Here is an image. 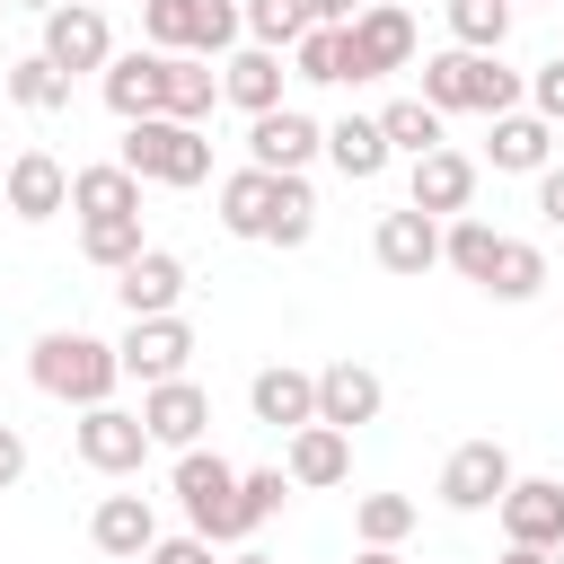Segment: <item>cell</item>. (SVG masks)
<instances>
[{
    "label": "cell",
    "instance_id": "f35d334b",
    "mask_svg": "<svg viewBox=\"0 0 564 564\" xmlns=\"http://www.w3.org/2000/svg\"><path fill=\"white\" fill-rule=\"evenodd\" d=\"M529 106H538V123H564V53L529 70Z\"/></svg>",
    "mask_w": 564,
    "mask_h": 564
},
{
    "label": "cell",
    "instance_id": "e575fe53",
    "mask_svg": "<svg viewBox=\"0 0 564 564\" xmlns=\"http://www.w3.org/2000/svg\"><path fill=\"white\" fill-rule=\"evenodd\" d=\"M414 520H423V511H414V494H361V502H352V529H361V546H397Z\"/></svg>",
    "mask_w": 564,
    "mask_h": 564
},
{
    "label": "cell",
    "instance_id": "b9f144b4",
    "mask_svg": "<svg viewBox=\"0 0 564 564\" xmlns=\"http://www.w3.org/2000/svg\"><path fill=\"white\" fill-rule=\"evenodd\" d=\"M538 220H546V229H564V167H546V176H538Z\"/></svg>",
    "mask_w": 564,
    "mask_h": 564
},
{
    "label": "cell",
    "instance_id": "f546056e",
    "mask_svg": "<svg viewBox=\"0 0 564 564\" xmlns=\"http://www.w3.org/2000/svg\"><path fill=\"white\" fill-rule=\"evenodd\" d=\"M441 123H449V115H441V106H423V97H388V106H379V132H388V150H397V159H432V150H449V141H441Z\"/></svg>",
    "mask_w": 564,
    "mask_h": 564
},
{
    "label": "cell",
    "instance_id": "f907efd6",
    "mask_svg": "<svg viewBox=\"0 0 564 564\" xmlns=\"http://www.w3.org/2000/svg\"><path fill=\"white\" fill-rule=\"evenodd\" d=\"M97 9H106V0H97Z\"/></svg>",
    "mask_w": 564,
    "mask_h": 564
},
{
    "label": "cell",
    "instance_id": "44dd1931",
    "mask_svg": "<svg viewBox=\"0 0 564 564\" xmlns=\"http://www.w3.org/2000/svg\"><path fill=\"white\" fill-rule=\"evenodd\" d=\"M97 88H106V106L123 115V123H141V115H159V97H167V53H115L106 70H97Z\"/></svg>",
    "mask_w": 564,
    "mask_h": 564
},
{
    "label": "cell",
    "instance_id": "7a4b0ae2",
    "mask_svg": "<svg viewBox=\"0 0 564 564\" xmlns=\"http://www.w3.org/2000/svg\"><path fill=\"white\" fill-rule=\"evenodd\" d=\"M26 379L44 388V397H62V405H115V379H123V361H115V344H97V335H79V326H53V335H35V352H26Z\"/></svg>",
    "mask_w": 564,
    "mask_h": 564
},
{
    "label": "cell",
    "instance_id": "74e56055",
    "mask_svg": "<svg viewBox=\"0 0 564 564\" xmlns=\"http://www.w3.org/2000/svg\"><path fill=\"white\" fill-rule=\"evenodd\" d=\"M238 494H247V529H264V520H273V511H282L300 485H291L282 467H238Z\"/></svg>",
    "mask_w": 564,
    "mask_h": 564
},
{
    "label": "cell",
    "instance_id": "836d02e7",
    "mask_svg": "<svg viewBox=\"0 0 564 564\" xmlns=\"http://www.w3.org/2000/svg\"><path fill=\"white\" fill-rule=\"evenodd\" d=\"M449 35H458V53H502L511 0H449Z\"/></svg>",
    "mask_w": 564,
    "mask_h": 564
},
{
    "label": "cell",
    "instance_id": "c3c4849f",
    "mask_svg": "<svg viewBox=\"0 0 564 564\" xmlns=\"http://www.w3.org/2000/svg\"><path fill=\"white\" fill-rule=\"evenodd\" d=\"M0 18H9V0H0Z\"/></svg>",
    "mask_w": 564,
    "mask_h": 564
},
{
    "label": "cell",
    "instance_id": "5bb4252c",
    "mask_svg": "<svg viewBox=\"0 0 564 564\" xmlns=\"http://www.w3.org/2000/svg\"><path fill=\"white\" fill-rule=\"evenodd\" d=\"M247 414H256L264 432H308V423H317V370H291V361L256 370V379H247Z\"/></svg>",
    "mask_w": 564,
    "mask_h": 564
},
{
    "label": "cell",
    "instance_id": "1f68e13d",
    "mask_svg": "<svg viewBox=\"0 0 564 564\" xmlns=\"http://www.w3.org/2000/svg\"><path fill=\"white\" fill-rule=\"evenodd\" d=\"M485 291H494V300H511V308H520V300H538V291H546V256H538L529 238H502V256H494Z\"/></svg>",
    "mask_w": 564,
    "mask_h": 564
},
{
    "label": "cell",
    "instance_id": "4316f807",
    "mask_svg": "<svg viewBox=\"0 0 564 564\" xmlns=\"http://www.w3.org/2000/svg\"><path fill=\"white\" fill-rule=\"evenodd\" d=\"M546 150H555V123H538V115H494L485 159H494L502 176H546Z\"/></svg>",
    "mask_w": 564,
    "mask_h": 564
},
{
    "label": "cell",
    "instance_id": "603a6c76",
    "mask_svg": "<svg viewBox=\"0 0 564 564\" xmlns=\"http://www.w3.org/2000/svg\"><path fill=\"white\" fill-rule=\"evenodd\" d=\"M282 476H291L300 494H326V485H344V476H352V432H335V423H308V432H291V449H282Z\"/></svg>",
    "mask_w": 564,
    "mask_h": 564
},
{
    "label": "cell",
    "instance_id": "5b68a950",
    "mask_svg": "<svg viewBox=\"0 0 564 564\" xmlns=\"http://www.w3.org/2000/svg\"><path fill=\"white\" fill-rule=\"evenodd\" d=\"M141 35H150V53L229 62V44L247 35V9L238 0H141Z\"/></svg>",
    "mask_w": 564,
    "mask_h": 564
},
{
    "label": "cell",
    "instance_id": "8992f818",
    "mask_svg": "<svg viewBox=\"0 0 564 564\" xmlns=\"http://www.w3.org/2000/svg\"><path fill=\"white\" fill-rule=\"evenodd\" d=\"M141 185H203L212 176V141H203V123H167V115H141V123H123V150H115Z\"/></svg>",
    "mask_w": 564,
    "mask_h": 564
},
{
    "label": "cell",
    "instance_id": "7402d4cb",
    "mask_svg": "<svg viewBox=\"0 0 564 564\" xmlns=\"http://www.w3.org/2000/svg\"><path fill=\"white\" fill-rule=\"evenodd\" d=\"M405 203H414V212H432V220H458V212L476 203V159H467V150H432V159H414Z\"/></svg>",
    "mask_w": 564,
    "mask_h": 564
},
{
    "label": "cell",
    "instance_id": "f6af8a7d",
    "mask_svg": "<svg viewBox=\"0 0 564 564\" xmlns=\"http://www.w3.org/2000/svg\"><path fill=\"white\" fill-rule=\"evenodd\" d=\"M352 564H405V555H397V546H361Z\"/></svg>",
    "mask_w": 564,
    "mask_h": 564
},
{
    "label": "cell",
    "instance_id": "83f0119b",
    "mask_svg": "<svg viewBox=\"0 0 564 564\" xmlns=\"http://www.w3.org/2000/svg\"><path fill=\"white\" fill-rule=\"evenodd\" d=\"M326 159H335L352 185H370L397 150H388V132H379V115H344V123H326Z\"/></svg>",
    "mask_w": 564,
    "mask_h": 564
},
{
    "label": "cell",
    "instance_id": "30bf717a",
    "mask_svg": "<svg viewBox=\"0 0 564 564\" xmlns=\"http://www.w3.org/2000/svg\"><path fill=\"white\" fill-rule=\"evenodd\" d=\"M115 361H123V379H141V388H167V379H185V361H194V326H185V317H132L123 344H115Z\"/></svg>",
    "mask_w": 564,
    "mask_h": 564
},
{
    "label": "cell",
    "instance_id": "4fadbf2b",
    "mask_svg": "<svg viewBox=\"0 0 564 564\" xmlns=\"http://www.w3.org/2000/svg\"><path fill=\"white\" fill-rule=\"evenodd\" d=\"M115 300H123V317H176V308H185V256L141 247V256L115 273Z\"/></svg>",
    "mask_w": 564,
    "mask_h": 564
},
{
    "label": "cell",
    "instance_id": "681fc988",
    "mask_svg": "<svg viewBox=\"0 0 564 564\" xmlns=\"http://www.w3.org/2000/svg\"><path fill=\"white\" fill-rule=\"evenodd\" d=\"M555 9H564V0H555Z\"/></svg>",
    "mask_w": 564,
    "mask_h": 564
},
{
    "label": "cell",
    "instance_id": "8fae6325",
    "mask_svg": "<svg viewBox=\"0 0 564 564\" xmlns=\"http://www.w3.org/2000/svg\"><path fill=\"white\" fill-rule=\"evenodd\" d=\"M326 150V123H308L300 106H273L247 123V167H273V176H308V159Z\"/></svg>",
    "mask_w": 564,
    "mask_h": 564
},
{
    "label": "cell",
    "instance_id": "484cf974",
    "mask_svg": "<svg viewBox=\"0 0 564 564\" xmlns=\"http://www.w3.org/2000/svg\"><path fill=\"white\" fill-rule=\"evenodd\" d=\"M212 106H220V62L167 53V97H159V115H167V123H203Z\"/></svg>",
    "mask_w": 564,
    "mask_h": 564
},
{
    "label": "cell",
    "instance_id": "9a60e30c",
    "mask_svg": "<svg viewBox=\"0 0 564 564\" xmlns=\"http://www.w3.org/2000/svg\"><path fill=\"white\" fill-rule=\"evenodd\" d=\"M79 458H88L97 476H132V467L150 458V423L123 414V405H88V414H79Z\"/></svg>",
    "mask_w": 564,
    "mask_h": 564
},
{
    "label": "cell",
    "instance_id": "bcb514c9",
    "mask_svg": "<svg viewBox=\"0 0 564 564\" xmlns=\"http://www.w3.org/2000/svg\"><path fill=\"white\" fill-rule=\"evenodd\" d=\"M9 9H35V18H53V9H62V0H9Z\"/></svg>",
    "mask_w": 564,
    "mask_h": 564
},
{
    "label": "cell",
    "instance_id": "d590c367",
    "mask_svg": "<svg viewBox=\"0 0 564 564\" xmlns=\"http://www.w3.org/2000/svg\"><path fill=\"white\" fill-rule=\"evenodd\" d=\"M247 35H256L264 53H291V44L308 35V0H247Z\"/></svg>",
    "mask_w": 564,
    "mask_h": 564
},
{
    "label": "cell",
    "instance_id": "6da1fadb",
    "mask_svg": "<svg viewBox=\"0 0 564 564\" xmlns=\"http://www.w3.org/2000/svg\"><path fill=\"white\" fill-rule=\"evenodd\" d=\"M220 229H229V238H264V247H308L317 194H308V176L238 167V176H220Z\"/></svg>",
    "mask_w": 564,
    "mask_h": 564
},
{
    "label": "cell",
    "instance_id": "ee69618b",
    "mask_svg": "<svg viewBox=\"0 0 564 564\" xmlns=\"http://www.w3.org/2000/svg\"><path fill=\"white\" fill-rule=\"evenodd\" d=\"M494 564H555V555H538V546H502Z\"/></svg>",
    "mask_w": 564,
    "mask_h": 564
},
{
    "label": "cell",
    "instance_id": "d6986e66",
    "mask_svg": "<svg viewBox=\"0 0 564 564\" xmlns=\"http://www.w3.org/2000/svg\"><path fill=\"white\" fill-rule=\"evenodd\" d=\"M88 538H97V555H115V564H150V546H159L150 494H106V502L88 511Z\"/></svg>",
    "mask_w": 564,
    "mask_h": 564
},
{
    "label": "cell",
    "instance_id": "ffe728a7",
    "mask_svg": "<svg viewBox=\"0 0 564 564\" xmlns=\"http://www.w3.org/2000/svg\"><path fill=\"white\" fill-rule=\"evenodd\" d=\"M0 194H9V212H18L26 229H35V220L70 212V167H62L53 150H18V159H9V185H0Z\"/></svg>",
    "mask_w": 564,
    "mask_h": 564
},
{
    "label": "cell",
    "instance_id": "3957f363",
    "mask_svg": "<svg viewBox=\"0 0 564 564\" xmlns=\"http://www.w3.org/2000/svg\"><path fill=\"white\" fill-rule=\"evenodd\" d=\"M423 106H441V115H520V97H529V79L520 70H502V53H432L423 62V88H414Z\"/></svg>",
    "mask_w": 564,
    "mask_h": 564
},
{
    "label": "cell",
    "instance_id": "ac0fdd59",
    "mask_svg": "<svg viewBox=\"0 0 564 564\" xmlns=\"http://www.w3.org/2000/svg\"><path fill=\"white\" fill-rule=\"evenodd\" d=\"M141 423H150V449H203V423H212V397L194 379H167V388H141Z\"/></svg>",
    "mask_w": 564,
    "mask_h": 564
},
{
    "label": "cell",
    "instance_id": "9c48e42d",
    "mask_svg": "<svg viewBox=\"0 0 564 564\" xmlns=\"http://www.w3.org/2000/svg\"><path fill=\"white\" fill-rule=\"evenodd\" d=\"M35 53L79 79V70H106V62H115V26H106L97 0H62V9L44 18V44H35Z\"/></svg>",
    "mask_w": 564,
    "mask_h": 564
},
{
    "label": "cell",
    "instance_id": "cb8c5ba5",
    "mask_svg": "<svg viewBox=\"0 0 564 564\" xmlns=\"http://www.w3.org/2000/svg\"><path fill=\"white\" fill-rule=\"evenodd\" d=\"M70 212H79V220H132V212H141V176H132L123 159L70 167Z\"/></svg>",
    "mask_w": 564,
    "mask_h": 564
},
{
    "label": "cell",
    "instance_id": "f1b7e54d",
    "mask_svg": "<svg viewBox=\"0 0 564 564\" xmlns=\"http://www.w3.org/2000/svg\"><path fill=\"white\" fill-rule=\"evenodd\" d=\"M494 256H502V229H494V220H476V212H458V220H441V264H449L458 282H476V291H485V273H494Z\"/></svg>",
    "mask_w": 564,
    "mask_h": 564
},
{
    "label": "cell",
    "instance_id": "ba28073f",
    "mask_svg": "<svg viewBox=\"0 0 564 564\" xmlns=\"http://www.w3.org/2000/svg\"><path fill=\"white\" fill-rule=\"evenodd\" d=\"M511 485H520V467H511L502 441H458V449L441 458V502H449V511H502Z\"/></svg>",
    "mask_w": 564,
    "mask_h": 564
},
{
    "label": "cell",
    "instance_id": "e0dca14e",
    "mask_svg": "<svg viewBox=\"0 0 564 564\" xmlns=\"http://www.w3.org/2000/svg\"><path fill=\"white\" fill-rule=\"evenodd\" d=\"M379 405H388V388H379L370 361H326V370H317V423L361 432V423H379Z\"/></svg>",
    "mask_w": 564,
    "mask_h": 564
},
{
    "label": "cell",
    "instance_id": "d6a6232c",
    "mask_svg": "<svg viewBox=\"0 0 564 564\" xmlns=\"http://www.w3.org/2000/svg\"><path fill=\"white\" fill-rule=\"evenodd\" d=\"M141 247H150V238H141V212H132V220H79V256H88L97 273H123Z\"/></svg>",
    "mask_w": 564,
    "mask_h": 564
},
{
    "label": "cell",
    "instance_id": "277c9868",
    "mask_svg": "<svg viewBox=\"0 0 564 564\" xmlns=\"http://www.w3.org/2000/svg\"><path fill=\"white\" fill-rule=\"evenodd\" d=\"M167 485H176L194 538H212V546H238L247 538V494H238V467L220 449H176V476Z\"/></svg>",
    "mask_w": 564,
    "mask_h": 564
},
{
    "label": "cell",
    "instance_id": "d4e9b609",
    "mask_svg": "<svg viewBox=\"0 0 564 564\" xmlns=\"http://www.w3.org/2000/svg\"><path fill=\"white\" fill-rule=\"evenodd\" d=\"M220 97H229V106H247V123H256V115H273V106H282V53L238 44V53L220 62Z\"/></svg>",
    "mask_w": 564,
    "mask_h": 564
},
{
    "label": "cell",
    "instance_id": "8d00e7d4",
    "mask_svg": "<svg viewBox=\"0 0 564 564\" xmlns=\"http://www.w3.org/2000/svg\"><path fill=\"white\" fill-rule=\"evenodd\" d=\"M291 62H300V79H317V88H344V26H308V35L291 44Z\"/></svg>",
    "mask_w": 564,
    "mask_h": 564
},
{
    "label": "cell",
    "instance_id": "7dc6e473",
    "mask_svg": "<svg viewBox=\"0 0 564 564\" xmlns=\"http://www.w3.org/2000/svg\"><path fill=\"white\" fill-rule=\"evenodd\" d=\"M229 564H273V555H256V546H238V555H229Z\"/></svg>",
    "mask_w": 564,
    "mask_h": 564
},
{
    "label": "cell",
    "instance_id": "52a82bcc",
    "mask_svg": "<svg viewBox=\"0 0 564 564\" xmlns=\"http://www.w3.org/2000/svg\"><path fill=\"white\" fill-rule=\"evenodd\" d=\"M388 70H414V18L370 0L352 26H344V79H388Z\"/></svg>",
    "mask_w": 564,
    "mask_h": 564
},
{
    "label": "cell",
    "instance_id": "2e32d148",
    "mask_svg": "<svg viewBox=\"0 0 564 564\" xmlns=\"http://www.w3.org/2000/svg\"><path fill=\"white\" fill-rule=\"evenodd\" d=\"M370 256L388 264V273H405V282H423L432 264H441V220L432 212H379V229H370Z\"/></svg>",
    "mask_w": 564,
    "mask_h": 564
},
{
    "label": "cell",
    "instance_id": "7c38bea8",
    "mask_svg": "<svg viewBox=\"0 0 564 564\" xmlns=\"http://www.w3.org/2000/svg\"><path fill=\"white\" fill-rule=\"evenodd\" d=\"M502 538L511 546H538V555H564V485L555 476H520L502 494Z\"/></svg>",
    "mask_w": 564,
    "mask_h": 564
},
{
    "label": "cell",
    "instance_id": "ab89813d",
    "mask_svg": "<svg viewBox=\"0 0 564 564\" xmlns=\"http://www.w3.org/2000/svg\"><path fill=\"white\" fill-rule=\"evenodd\" d=\"M150 564H212V538H194V529H185V538H159Z\"/></svg>",
    "mask_w": 564,
    "mask_h": 564
},
{
    "label": "cell",
    "instance_id": "60d3db41",
    "mask_svg": "<svg viewBox=\"0 0 564 564\" xmlns=\"http://www.w3.org/2000/svg\"><path fill=\"white\" fill-rule=\"evenodd\" d=\"M18 476H26V432H18V423H0V494H9Z\"/></svg>",
    "mask_w": 564,
    "mask_h": 564
},
{
    "label": "cell",
    "instance_id": "7bdbcfd3",
    "mask_svg": "<svg viewBox=\"0 0 564 564\" xmlns=\"http://www.w3.org/2000/svg\"><path fill=\"white\" fill-rule=\"evenodd\" d=\"M370 0H308V26H352Z\"/></svg>",
    "mask_w": 564,
    "mask_h": 564
},
{
    "label": "cell",
    "instance_id": "4dcf8cb0",
    "mask_svg": "<svg viewBox=\"0 0 564 564\" xmlns=\"http://www.w3.org/2000/svg\"><path fill=\"white\" fill-rule=\"evenodd\" d=\"M0 88H9V106H26V115H62V106H70V70H53L44 53L9 62V70H0Z\"/></svg>",
    "mask_w": 564,
    "mask_h": 564
}]
</instances>
